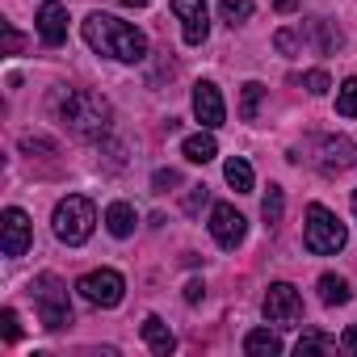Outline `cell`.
Listing matches in <instances>:
<instances>
[{"mask_svg": "<svg viewBox=\"0 0 357 357\" xmlns=\"http://www.w3.org/2000/svg\"><path fill=\"white\" fill-rule=\"evenodd\" d=\"M265 319L269 324H282V328H290V324H298L303 319V294L290 286V282H273L269 290H265Z\"/></svg>", "mask_w": 357, "mask_h": 357, "instance_id": "ba28073f", "label": "cell"}, {"mask_svg": "<svg viewBox=\"0 0 357 357\" xmlns=\"http://www.w3.org/2000/svg\"><path fill=\"white\" fill-rule=\"evenodd\" d=\"M172 13L181 17V30H185L190 47L206 43V34H211V9H206V0H172Z\"/></svg>", "mask_w": 357, "mask_h": 357, "instance_id": "8fae6325", "label": "cell"}, {"mask_svg": "<svg viewBox=\"0 0 357 357\" xmlns=\"http://www.w3.org/2000/svg\"><path fill=\"white\" fill-rule=\"evenodd\" d=\"M336 114L357 118V76H349V80L340 84V93H336Z\"/></svg>", "mask_w": 357, "mask_h": 357, "instance_id": "cb8c5ba5", "label": "cell"}, {"mask_svg": "<svg viewBox=\"0 0 357 357\" xmlns=\"http://www.w3.org/2000/svg\"><path fill=\"white\" fill-rule=\"evenodd\" d=\"M51 223H55V236L63 244H84L93 236V227H97V206L89 198H80V194H68L55 206V219Z\"/></svg>", "mask_w": 357, "mask_h": 357, "instance_id": "5b68a950", "label": "cell"}, {"mask_svg": "<svg viewBox=\"0 0 357 357\" xmlns=\"http://www.w3.org/2000/svg\"><path fill=\"white\" fill-rule=\"evenodd\" d=\"M38 38L47 47H59L68 38V9L59 5V0H47V5L38 9Z\"/></svg>", "mask_w": 357, "mask_h": 357, "instance_id": "4fadbf2b", "label": "cell"}, {"mask_svg": "<svg viewBox=\"0 0 357 357\" xmlns=\"http://www.w3.org/2000/svg\"><path fill=\"white\" fill-rule=\"evenodd\" d=\"M282 215H286V194H282V185H269V194H265V202H261V219H265L269 227H278Z\"/></svg>", "mask_w": 357, "mask_h": 357, "instance_id": "7402d4cb", "label": "cell"}, {"mask_svg": "<svg viewBox=\"0 0 357 357\" xmlns=\"http://www.w3.org/2000/svg\"><path fill=\"white\" fill-rule=\"evenodd\" d=\"M349 298H353V290H349L344 278H336V273H324V278H319V303H328V307H344Z\"/></svg>", "mask_w": 357, "mask_h": 357, "instance_id": "d6986e66", "label": "cell"}, {"mask_svg": "<svg viewBox=\"0 0 357 357\" xmlns=\"http://www.w3.org/2000/svg\"><path fill=\"white\" fill-rule=\"evenodd\" d=\"M202 294H206V286L194 278V282H185V303H202Z\"/></svg>", "mask_w": 357, "mask_h": 357, "instance_id": "4dcf8cb0", "label": "cell"}, {"mask_svg": "<svg viewBox=\"0 0 357 357\" xmlns=\"http://www.w3.org/2000/svg\"><path fill=\"white\" fill-rule=\"evenodd\" d=\"M303 89H307V93H315V97H324V93L332 89V80H328V72H324V68H315V72H307V76H303Z\"/></svg>", "mask_w": 357, "mask_h": 357, "instance_id": "484cf974", "label": "cell"}, {"mask_svg": "<svg viewBox=\"0 0 357 357\" xmlns=\"http://www.w3.org/2000/svg\"><path fill=\"white\" fill-rule=\"evenodd\" d=\"M76 290H80V298L93 303V307H118L122 294H126V282H122L118 269H93V273H84V278L76 282Z\"/></svg>", "mask_w": 357, "mask_h": 357, "instance_id": "8992f818", "label": "cell"}, {"mask_svg": "<svg viewBox=\"0 0 357 357\" xmlns=\"http://www.w3.org/2000/svg\"><path fill=\"white\" fill-rule=\"evenodd\" d=\"M219 17H223L227 26H244V22L252 17V0H223V5H219Z\"/></svg>", "mask_w": 357, "mask_h": 357, "instance_id": "603a6c76", "label": "cell"}, {"mask_svg": "<svg viewBox=\"0 0 357 357\" xmlns=\"http://www.w3.org/2000/svg\"><path fill=\"white\" fill-rule=\"evenodd\" d=\"M151 185H155V194H168L172 185H181V172H176V168H160L151 176Z\"/></svg>", "mask_w": 357, "mask_h": 357, "instance_id": "4316f807", "label": "cell"}, {"mask_svg": "<svg viewBox=\"0 0 357 357\" xmlns=\"http://www.w3.org/2000/svg\"><path fill=\"white\" fill-rule=\"evenodd\" d=\"M211 236H215L219 248H240L244 236H248V223L231 202H215L211 206Z\"/></svg>", "mask_w": 357, "mask_h": 357, "instance_id": "9c48e42d", "label": "cell"}, {"mask_svg": "<svg viewBox=\"0 0 357 357\" xmlns=\"http://www.w3.org/2000/svg\"><path fill=\"white\" fill-rule=\"evenodd\" d=\"M353 215H357V194H353Z\"/></svg>", "mask_w": 357, "mask_h": 357, "instance_id": "836d02e7", "label": "cell"}, {"mask_svg": "<svg viewBox=\"0 0 357 357\" xmlns=\"http://www.w3.org/2000/svg\"><path fill=\"white\" fill-rule=\"evenodd\" d=\"M22 47H26V38H22V34H17L13 26H5V51H9V55H17Z\"/></svg>", "mask_w": 357, "mask_h": 357, "instance_id": "f546056e", "label": "cell"}, {"mask_svg": "<svg viewBox=\"0 0 357 357\" xmlns=\"http://www.w3.org/2000/svg\"><path fill=\"white\" fill-rule=\"evenodd\" d=\"M244 353H248V357H278V353H282V336L269 332V328H252V332L244 336Z\"/></svg>", "mask_w": 357, "mask_h": 357, "instance_id": "2e32d148", "label": "cell"}, {"mask_svg": "<svg viewBox=\"0 0 357 357\" xmlns=\"http://www.w3.org/2000/svg\"><path fill=\"white\" fill-rule=\"evenodd\" d=\"M0 336H5L9 344H13V340H22V324H17V311H13V307L0 311Z\"/></svg>", "mask_w": 357, "mask_h": 357, "instance_id": "d4e9b609", "label": "cell"}, {"mask_svg": "<svg viewBox=\"0 0 357 357\" xmlns=\"http://www.w3.org/2000/svg\"><path fill=\"white\" fill-rule=\"evenodd\" d=\"M143 340H147V349L160 353V357H168V353L176 349V336L168 332V324H164L160 315H147V319H143Z\"/></svg>", "mask_w": 357, "mask_h": 357, "instance_id": "5bb4252c", "label": "cell"}, {"mask_svg": "<svg viewBox=\"0 0 357 357\" xmlns=\"http://www.w3.org/2000/svg\"><path fill=\"white\" fill-rule=\"evenodd\" d=\"M118 5H126V9H143L147 0H118Z\"/></svg>", "mask_w": 357, "mask_h": 357, "instance_id": "d6a6232c", "label": "cell"}, {"mask_svg": "<svg viewBox=\"0 0 357 357\" xmlns=\"http://www.w3.org/2000/svg\"><path fill=\"white\" fill-rule=\"evenodd\" d=\"M332 349H336V336H328V332H319V328H307V332L298 336V344H294L298 357H307V353H332Z\"/></svg>", "mask_w": 357, "mask_h": 357, "instance_id": "ffe728a7", "label": "cell"}, {"mask_svg": "<svg viewBox=\"0 0 357 357\" xmlns=\"http://www.w3.org/2000/svg\"><path fill=\"white\" fill-rule=\"evenodd\" d=\"M59 118L68 122L72 135H80V139H101V135L109 130V122H114V109H109V101H105L101 93H93V89H72V93L59 101Z\"/></svg>", "mask_w": 357, "mask_h": 357, "instance_id": "7a4b0ae2", "label": "cell"}, {"mask_svg": "<svg viewBox=\"0 0 357 357\" xmlns=\"http://www.w3.org/2000/svg\"><path fill=\"white\" fill-rule=\"evenodd\" d=\"M261 101H265V84L248 80V84L240 89V118H244V122H257V114H261Z\"/></svg>", "mask_w": 357, "mask_h": 357, "instance_id": "44dd1931", "label": "cell"}, {"mask_svg": "<svg viewBox=\"0 0 357 357\" xmlns=\"http://www.w3.org/2000/svg\"><path fill=\"white\" fill-rule=\"evenodd\" d=\"M223 176H227V185H231L236 194H252V181H257V176H252V164H248L244 155H231V160L223 164Z\"/></svg>", "mask_w": 357, "mask_h": 357, "instance_id": "e0dca14e", "label": "cell"}, {"mask_svg": "<svg viewBox=\"0 0 357 357\" xmlns=\"http://www.w3.org/2000/svg\"><path fill=\"white\" fill-rule=\"evenodd\" d=\"M84 43L118 63H143L147 59V38L143 30H135L130 22L122 17H109V13H89L84 17Z\"/></svg>", "mask_w": 357, "mask_h": 357, "instance_id": "6da1fadb", "label": "cell"}, {"mask_svg": "<svg viewBox=\"0 0 357 357\" xmlns=\"http://www.w3.org/2000/svg\"><path fill=\"white\" fill-rule=\"evenodd\" d=\"M340 349L357 353V324H349V328H344V340H340Z\"/></svg>", "mask_w": 357, "mask_h": 357, "instance_id": "1f68e13d", "label": "cell"}, {"mask_svg": "<svg viewBox=\"0 0 357 357\" xmlns=\"http://www.w3.org/2000/svg\"><path fill=\"white\" fill-rule=\"evenodd\" d=\"M181 151H185L190 164H211V160L219 155V143H215L211 130H198V135H190V139L181 143Z\"/></svg>", "mask_w": 357, "mask_h": 357, "instance_id": "9a60e30c", "label": "cell"}, {"mask_svg": "<svg viewBox=\"0 0 357 357\" xmlns=\"http://www.w3.org/2000/svg\"><path fill=\"white\" fill-rule=\"evenodd\" d=\"M206 198H211V194H206V185H198V190H190V198H185V211H190V215H198V211L206 206Z\"/></svg>", "mask_w": 357, "mask_h": 357, "instance_id": "f1b7e54d", "label": "cell"}, {"mask_svg": "<svg viewBox=\"0 0 357 357\" xmlns=\"http://www.w3.org/2000/svg\"><path fill=\"white\" fill-rule=\"evenodd\" d=\"M105 227H109V236L126 240V236L135 231V206H126V202H114V206L105 211Z\"/></svg>", "mask_w": 357, "mask_h": 357, "instance_id": "ac0fdd59", "label": "cell"}, {"mask_svg": "<svg viewBox=\"0 0 357 357\" xmlns=\"http://www.w3.org/2000/svg\"><path fill=\"white\" fill-rule=\"evenodd\" d=\"M298 43H303V38H298L294 30H278V34H273V47H278V51H286V55H290V51H298Z\"/></svg>", "mask_w": 357, "mask_h": 357, "instance_id": "83f0119b", "label": "cell"}, {"mask_svg": "<svg viewBox=\"0 0 357 357\" xmlns=\"http://www.w3.org/2000/svg\"><path fill=\"white\" fill-rule=\"evenodd\" d=\"M194 118H198V122H202L206 130H215V126H223V122H227L223 97H219V89H215L211 80L194 84Z\"/></svg>", "mask_w": 357, "mask_h": 357, "instance_id": "7c38bea8", "label": "cell"}, {"mask_svg": "<svg viewBox=\"0 0 357 357\" xmlns=\"http://www.w3.org/2000/svg\"><path fill=\"white\" fill-rule=\"evenodd\" d=\"M344 240H349L344 223H340L328 206L311 202V206H307V223H303V244H307V252H315V257H332V252L344 248Z\"/></svg>", "mask_w": 357, "mask_h": 357, "instance_id": "3957f363", "label": "cell"}, {"mask_svg": "<svg viewBox=\"0 0 357 357\" xmlns=\"http://www.w3.org/2000/svg\"><path fill=\"white\" fill-rule=\"evenodd\" d=\"M30 294H34V307H38V319H43V328H47V332H59V328H68V324H72L68 286H63L55 273H43V278H34Z\"/></svg>", "mask_w": 357, "mask_h": 357, "instance_id": "277c9868", "label": "cell"}, {"mask_svg": "<svg viewBox=\"0 0 357 357\" xmlns=\"http://www.w3.org/2000/svg\"><path fill=\"white\" fill-rule=\"evenodd\" d=\"M311 151L315 155H307V160L319 164L324 172H344L357 164V143L344 135H319V139H311Z\"/></svg>", "mask_w": 357, "mask_h": 357, "instance_id": "52a82bcc", "label": "cell"}, {"mask_svg": "<svg viewBox=\"0 0 357 357\" xmlns=\"http://www.w3.org/2000/svg\"><path fill=\"white\" fill-rule=\"evenodd\" d=\"M0 231H5V240H0L5 257H26V248L34 244V227H30V215H26L22 206H9V211H5Z\"/></svg>", "mask_w": 357, "mask_h": 357, "instance_id": "30bf717a", "label": "cell"}]
</instances>
